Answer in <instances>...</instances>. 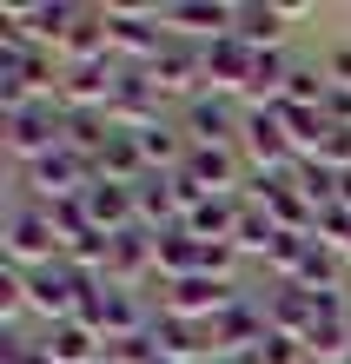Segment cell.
<instances>
[{
  "instance_id": "1",
  "label": "cell",
  "mask_w": 351,
  "mask_h": 364,
  "mask_svg": "<svg viewBox=\"0 0 351 364\" xmlns=\"http://www.w3.org/2000/svg\"><path fill=\"white\" fill-rule=\"evenodd\" d=\"M0 146H7L20 166L60 153V146H67V113H60V100H33V106H20V113H0Z\"/></svg>"
},
{
  "instance_id": "2",
  "label": "cell",
  "mask_w": 351,
  "mask_h": 364,
  "mask_svg": "<svg viewBox=\"0 0 351 364\" xmlns=\"http://www.w3.org/2000/svg\"><path fill=\"white\" fill-rule=\"evenodd\" d=\"M0 245H7V265H14V272L60 265V252H67L60 225L47 219V205H20V212H7V232H0Z\"/></svg>"
},
{
  "instance_id": "3",
  "label": "cell",
  "mask_w": 351,
  "mask_h": 364,
  "mask_svg": "<svg viewBox=\"0 0 351 364\" xmlns=\"http://www.w3.org/2000/svg\"><path fill=\"white\" fill-rule=\"evenodd\" d=\"M106 20H113V53L133 60V67H152L172 47L159 27V7H146V0H106Z\"/></svg>"
},
{
  "instance_id": "4",
  "label": "cell",
  "mask_w": 351,
  "mask_h": 364,
  "mask_svg": "<svg viewBox=\"0 0 351 364\" xmlns=\"http://www.w3.org/2000/svg\"><path fill=\"white\" fill-rule=\"evenodd\" d=\"M239 153H246L252 173H298L292 133H285L278 106H246V126H239Z\"/></svg>"
},
{
  "instance_id": "5",
  "label": "cell",
  "mask_w": 351,
  "mask_h": 364,
  "mask_svg": "<svg viewBox=\"0 0 351 364\" xmlns=\"http://www.w3.org/2000/svg\"><path fill=\"white\" fill-rule=\"evenodd\" d=\"M159 291H166L159 311L166 318H186V325H212V318H226L239 298H246L232 278H179V285H159Z\"/></svg>"
},
{
  "instance_id": "6",
  "label": "cell",
  "mask_w": 351,
  "mask_h": 364,
  "mask_svg": "<svg viewBox=\"0 0 351 364\" xmlns=\"http://www.w3.org/2000/svg\"><path fill=\"white\" fill-rule=\"evenodd\" d=\"M27 186L40 192V205L80 199V192L93 186V159L73 153V146H60V153H47V159H33V166H27Z\"/></svg>"
},
{
  "instance_id": "7",
  "label": "cell",
  "mask_w": 351,
  "mask_h": 364,
  "mask_svg": "<svg viewBox=\"0 0 351 364\" xmlns=\"http://www.w3.org/2000/svg\"><path fill=\"white\" fill-rule=\"evenodd\" d=\"M146 87L159 93V100H186V106H192V100L206 93V53H192V47L172 40V47L146 67Z\"/></svg>"
},
{
  "instance_id": "8",
  "label": "cell",
  "mask_w": 351,
  "mask_h": 364,
  "mask_svg": "<svg viewBox=\"0 0 351 364\" xmlns=\"http://www.w3.org/2000/svg\"><path fill=\"white\" fill-rule=\"evenodd\" d=\"M239 126H246V113L226 100V93H199L179 113V133L192 139V146H239Z\"/></svg>"
},
{
  "instance_id": "9",
  "label": "cell",
  "mask_w": 351,
  "mask_h": 364,
  "mask_svg": "<svg viewBox=\"0 0 351 364\" xmlns=\"http://www.w3.org/2000/svg\"><path fill=\"white\" fill-rule=\"evenodd\" d=\"M86 219H93V232H106V239H120V232H140V199L133 186H113V179H93L80 192Z\"/></svg>"
},
{
  "instance_id": "10",
  "label": "cell",
  "mask_w": 351,
  "mask_h": 364,
  "mask_svg": "<svg viewBox=\"0 0 351 364\" xmlns=\"http://www.w3.org/2000/svg\"><path fill=\"white\" fill-rule=\"evenodd\" d=\"M100 278H106V285H120V291H133L140 278H159V239H152V232H120Z\"/></svg>"
},
{
  "instance_id": "11",
  "label": "cell",
  "mask_w": 351,
  "mask_h": 364,
  "mask_svg": "<svg viewBox=\"0 0 351 364\" xmlns=\"http://www.w3.org/2000/svg\"><path fill=\"white\" fill-rule=\"evenodd\" d=\"M199 53H206V80H212V93H246V87H252L258 53H252L239 33H226V40H206Z\"/></svg>"
},
{
  "instance_id": "12",
  "label": "cell",
  "mask_w": 351,
  "mask_h": 364,
  "mask_svg": "<svg viewBox=\"0 0 351 364\" xmlns=\"http://www.w3.org/2000/svg\"><path fill=\"white\" fill-rule=\"evenodd\" d=\"M179 173L199 179L206 192H239V179H246V153H239V146H192Z\"/></svg>"
},
{
  "instance_id": "13",
  "label": "cell",
  "mask_w": 351,
  "mask_h": 364,
  "mask_svg": "<svg viewBox=\"0 0 351 364\" xmlns=\"http://www.w3.org/2000/svg\"><path fill=\"white\" fill-rule=\"evenodd\" d=\"M232 20H239V7H226V0H166L159 7V27H186L206 40H226Z\"/></svg>"
},
{
  "instance_id": "14",
  "label": "cell",
  "mask_w": 351,
  "mask_h": 364,
  "mask_svg": "<svg viewBox=\"0 0 351 364\" xmlns=\"http://www.w3.org/2000/svg\"><path fill=\"white\" fill-rule=\"evenodd\" d=\"M40 351H47V364H106V338L73 318V325H47Z\"/></svg>"
},
{
  "instance_id": "15",
  "label": "cell",
  "mask_w": 351,
  "mask_h": 364,
  "mask_svg": "<svg viewBox=\"0 0 351 364\" xmlns=\"http://www.w3.org/2000/svg\"><path fill=\"white\" fill-rule=\"evenodd\" d=\"M93 179H113V186H140V179H152V173H146V159H140V139L113 126V139L93 153Z\"/></svg>"
},
{
  "instance_id": "16",
  "label": "cell",
  "mask_w": 351,
  "mask_h": 364,
  "mask_svg": "<svg viewBox=\"0 0 351 364\" xmlns=\"http://www.w3.org/2000/svg\"><path fill=\"white\" fill-rule=\"evenodd\" d=\"M206 252H212V245H199L186 225H179V232H166V239H159V285H179V278H206Z\"/></svg>"
},
{
  "instance_id": "17",
  "label": "cell",
  "mask_w": 351,
  "mask_h": 364,
  "mask_svg": "<svg viewBox=\"0 0 351 364\" xmlns=\"http://www.w3.org/2000/svg\"><path fill=\"white\" fill-rule=\"evenodd\" d=\"M232 33L246 40L252 53H278V33H285V7H272V0H246L232 20Z\"/></svg>"
},
{
  "instance_id": "18",
  "label": "cell",
  "mask_w": 351,
  "mask_h": 364,
  "mask_svg": "<svg viewBox=\"0 0 351 364\" xmlns=\"http://www.w3.org/2000/svg\"><path fill=\"white\" fill-rule=\"evenodd\" d=\"M278 119H285V133H292V153L318 159L325 133H332V113H325V106H278Z\"/></svg>"
},
{
  "instance_id": "19",
  "label": "cell",
  "mask_w": 351,
  "mask_h": 364,
  "mask_svg": "<svg viewBox=\"0 0 351 364\" xmlns=\"http://www.w3.org/2000/svg\"><path fill=\"white\" fill-rule=\"evenodd\" d=\"M338 265H345L338 252L325 245V239H312V252H305V265H298L292 285H298V291H312V298H318V291H338Z\"/></svg>"
},
{
  "instance_id": "20",
  "label": "cell",
  "mask_w": 351,
  "mask_h": 364,
  "mask_svg": "<svg viewBox=\"0 0 351 364\" xmlns=\"http://www.w3.org/2000/svg\"><path fill=\"white\" fill-rule=\"evenodd\" d=\"M272 245H278V225H272V212L246 199V219H239V232H232V252H272Z\"/></svg>"
},
{
  "instance_id": "21",
  "label": "cell",
  "mask_w": 351,
  "mask_h": 364,
  "mask_svg": "<svg viewBox=\"0 0 351 364\" xmlns=\"http://www.w3.org/2000/svg\"><path fill=\"white\" fill-rule=\"evenodd\" d=\"M305 338H285V331H266V345L252 351V364H305Z\"/></svg>"
},
{
  "instance_id": "22",
  "label": "cell",
  "mask_w": 351,
  "mask_h": 364,
  "mask_svg": "<svg viewBox=\"0 0 351 364\" xmlns=\"http://www.w3.org/2000/svg\"><path fill=\"white\" fill-rule=\"evenodd\" d=\"M20 311H27V272H0V325H20Z\"/></svg>"
},
{
  "instance_id": "23",
  "label": "cell",
  "mask_w": 351,
  "mask_h": 364,
  "mask_svg": "<svg viewBox=\"0 0 351 364\" xmlns=\"http://www.w3.org/2000/svg\"><path fill=\"white\" fill-rule=\"evenodd\" d=\"M106 364H159V345H152V331L146 338H113V345H106Z\"/></svg>"
},
{
  "instance_id": "24",
  "label": "cell",
  "mask_w": 351,
  "mask_h": 364,
  "mask_svg": "<svg viewBox=\"0 0 351 364\" xmlns=\"http://www.w3.org/2000/svg\"><path fill=\"white\" fill-rule=\"evenodd\" d=\"M0 364H47V351H40L33 338H7V345H0Z\"/></svg>"
},
{
  "instance_id": "25",
  "label": "cell",
  "mask_w": 351,
  "mask_h": 364,
  "mask_svg": "<svg viewBox=\"0 0 351 364\" xmlns=\"http://www.w3.org/2000/svg\"><path fill=\"white\" fill-rule=\"evenodd\" d=\"M325 73H332V87H351V47H345V53H332V60H325Z\"/></svg>"
},
{
  "instance_id": "26",
  "label": "cell",
  "mask_w": 351,
  "mask_h": 364,
  "mask_svg": "<svg viewBox=\"0 0 351 364\" xmlns=\"http://www.w3.org/2000/svg\"><path fill=\"white\" fill-rule=\"evenodd\" d=\"M338 205H345V212H351V173H345V179H338Z\"/></svg>"
}]
</instances>
